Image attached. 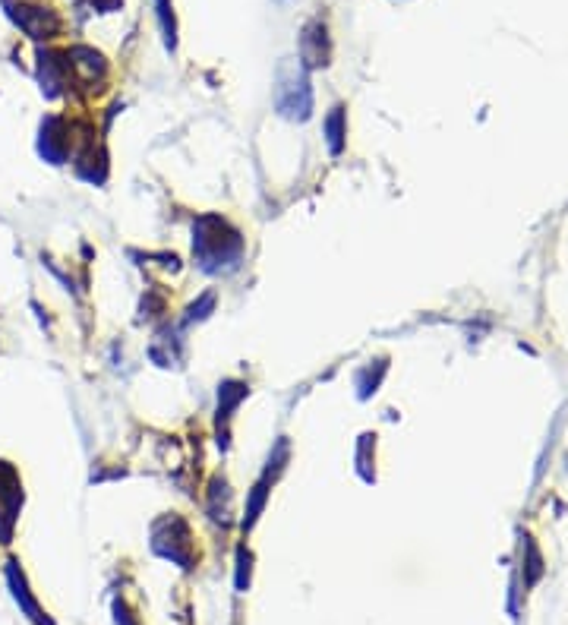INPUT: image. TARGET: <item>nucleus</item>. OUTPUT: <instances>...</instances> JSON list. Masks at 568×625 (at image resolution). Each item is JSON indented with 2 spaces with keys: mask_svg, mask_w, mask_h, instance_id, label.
Segmentation results:
<instances>
[{
  "mask_svg": "<svg viewBox=\"0 0 568 625\" xmlns=\"http://www.w3.org/2000/svg\"><path fill=\"white\" fill-rule=\"evenodd\" d=\"M209 218H212V231L215 234H209V228L199 221V225H196V240H193V247H196V253L202 259V269H209V272H221V266L234 269L237 259L243 256V240L228 225V221H221L215 215H209Z\"/></svg>",
  "mask_w": 568,
  "mask_h": 625,
  "instance_id": "1",
  "label": "nucleus"
},
{
  "mask_svg": "<svg viewBox=\"0 0 568 625\" xmlns=\"http://www.w3.org/2000/svg\"><path fill=\"white\" fill-rule=\"evenodd\" d=\"M275 105L284 117L291 120H307L313 111V89H310V76L307 67L300 60H284L278 67L275 79Z\"/></svg>",
  "mask_w": 568,
  "mask_h": 625,
  "instance_id": "2",
  "label": "nucleus"
},
{
  "mask_svg": "<svg viewBox=\"0 0 568 625\" xmlns=\"http://www.w3.org/2000/svg\"><path fill=\"white\" fill-rule=\"evenodd\" d=\"M4 10L35 42H48V38L60 35V16L48 4H38V0H4Z\"/></svg>",
  "mask_w": 568,
  "mask_h": 625,
  "instance_id": "3",
  "label": "nucleus"
},
{
  "mask_svg": "<svg viewBox=\"0 0 568 625\" xmlns=\"http://www.w3.org/2000/svg\"><path fill=\"white\" fill-rule=\"evenodd\" d=\"M19 509H23V483L13 465L0 461V543L13 540Z\"/></svg>",
  "mask_w": 568,
  "mask_h": 625,
  "instance_id": "4",
  "label": "nucleus"
},
{
  "mask_svg": "<svg viewBox=\"0 0 568 625\" xmlns=\"http://www.w3.org/2000/svg\"><path fill=\"white\" fill-rule=\"evenodd\" d=\"M67 57V70H70V79H76V83H83V86H95V83H105V76H108V64H105V57H101L98 51L86 48V45H76L70 51H64Z\"/></svg>",
  "mask_w": 568,
  "mask_h": 625,
  "instance_id": "5",
  "label": "nucleus"
},
{
  "mask_svg": "<svg viewBox=\"0 0 568 625\" xmlns=\"http://www.w3.org/2000/svg\"><path fill=\"white\" fill-rule=\"evenodd\" d=\"M7 588H10V594H13V600H16V607L23 610V616H26L29 622H35V625H54L51 616L42 610V603H38V600L32 597L29 581H26V572L19 569V562H16V559L7 562Z\"/></svg>",
  "mask_w": 568,
  "mask_h": 625,
  "instance_id": "6",
  "label": "nucleus"
},
{
  "mask_svg": "<svg viewBox=\"0 0 568 625\" xmlns=\"http://www.w3.org/2000/svg\"><path fill=\"white\" fill-rule=\"evenodd\" d=\"M332 57V45H329V29L326 23H313L303 26V35H300V64L303 67H326Z\"/></svg>",
  "mask_w": 568,
  "mask_h": 625,
  "instance_id": "7",
  "label": "nucleus"
},
{
  "mask_svg": "<svg viewBox=\"0 0 568 625\" xmlns=\"http://www.w3.org/2000/svg\"><path fill=\"white\" fill-rule=\"evenodd\" d=\"M70 127L64 117H48L42 124V139H38V152H42L48 161L60 165L70 155Z\"/></svg>",
  "mask_w": 568,
  "mask_h": 625,
  "instance_id": "8",
  "label": "nucleus"
},
{
  "mask_svg": "<svg viewBox=\"0 0 568 625\" xmlns=\"http://www.w3.org/2000/svg\"><path fill=\"white\" fill-rule=\"evenodd\" d=\"M344 136H348V120H344V108H332V114L326 117V139L332 155H338L344 149Z\"/></svg>",
  "mask_w": 568,
  "mask_h": 625,
  "instance_id": "9",
  "label": "nucleus"
},
{
  "mask_svg": "<svg viewBox=\"0 0 568 625\" xmlns=\"http://www.w3.org/2000/svg\"><path fill=\"white\" fill-rule=\"evenodd\" d=\"M158 7V23H161V35H165V48L174 51L177 48V19H174V7L171 0H155Z\"/></svg>",
  "mask_w": 568,
  "mask_h": 625,
  "instance_id": "10",
  "label": "nucleus"
},
{
  "mask_svg": "<svg viewBox=\"0 0 568 625\" xmlns=\"http://www.w3.org/2000/svg\"><path fill=\"white\" fill-rule=\"evenodd\" d=\"M92 4H95L101 13H114V10H120V4H124V0H92Z\"/></svg>",
  "mask_w": 568,
  "mask_h": 625,
  "instance_id": "11",
  "label": "nucleus"
},
{
  "mask_svg": "<svg viewBox=\"0 0 568 625\" xmlns=\"http://www.w3.org/2000/svg\"><path fill=\"white\" fill-rule=\"evenodd\" d=\"M117 625H136V622H130V613L127 610L117 607Z\"/></svg>",
  "mask_w": 568,
  "mask_h": 625,
  "instance_id": "12",
  "label": "nucleus"
}]
</instances>
